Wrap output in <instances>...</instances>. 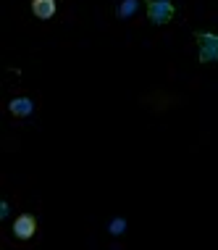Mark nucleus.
Returning a JSON list of instances; mask_svg holds the SVG:
<instances>
[{
    "label": "nucleus",
    "mask_w": 218,
    "mask_h": 250,
    "mask_svg": "<svg viewBox=\"0 0 218 250\" xmlns=\"http://www.w3.org/2000/svg\"><path fill=\"white\" fill-rule=\"evenodd\" d=\"M142 3L147 5V19H150L155 26L168 24V21L174 19V13H176L171 0H142Z\"/></svg>",
    "instance_id": "1"
},
{
    "label": "nucleus",
    "mask_w": 218,
    "mask_h": 250,
    "mask_svg": "<svg viewBox=\"0 0 218 250\" xmlns=\"http://www.w3.org/2000/svg\"><path fill=\"white\" fill-rule=\"evenodd\" d=\"M195 40L200 42V63H216L218 61V35H213V32H197Z\"/></svg>",
    "instance_id": "2"
},
{
    "label": "nucleus",
    "mask_w": 218,
    "mask_h": 250,
    "mask_svg": "<svg viewBox=\"0 0 218 250\" xmlns=\"http://www.w3.org/2000/svg\"><path fill=\"white\" fill-rule=\"evenodd\" d=\"M35 232H37V219L32 213H21L13 221V234H16V240H32Z\"/></svg>",
    "instance_id": "3"
},
{
    "label": "nucleus",
    "mask_w": 218,
    "mask_h": 250,
    "mask_svg": "<svg viewBox=\"0 0 218 250\" xmlns=\"http://www.w3.org/2000/svg\"><path fill=\"white\" fill-rule=\"evenodd\" d=\"M32 13L42 21L53 19L56 16V0H32Z\"/></svg>",
    "instance_id": "4"
},
{
    "label": "nucleus",
    "mask_w": 218,
    "mask_h": 250,
    "mask_svg": "<svg viewBox=\"0 0 218 250\" xmlns=\"http://www.w3.org/2000/svg\"><path fill=\"white\" fill-rule=\"evenodd\" d=\"M8 111L13 113V116L24 119V116H29V113L35 111V103H32L29 98H13L11 103H8Z\"/></svg>",
    "instance_id": "5"
},
{
    "label": "nucleus",
    "mask_w": 218,
    "mask_h": 250,
    "mask_svg": "<svg viewBox=\"0 0 218 250\" xmlns=\"http://www.w3.org/2000/svg\"><path fill=\"white\" fill-rule=\"evenodd\" d=\"M139 8V0H124V3L119 5V11H116V16L119 19H129V16H134Z\"/></svg>",
    "instance_id": "6"
},
{
    "label": "nucleus",
    "mask_w": 218,
    "mask_h": 250,
    "mask_svg": "<svg viewBox=\"0 0 218 250\" xmlns=\"http://www.w3.org/2000/svg\"><path fill=\"white\" fill-rule=\"evenodd\" d=\"M108 232H111L113 237H121V234L126 232V219H121V216H119V219H113L111 224H108Z\"/></svg>",
    "instance_id": "7"
},
{
    "label": "nucleus",
    "mask_w": 218,
    "mask_h": 250,
    "mask_svg": "<svg viewBox=\"0 0 218 250\" xmlns=\"http://www.w3.org/2000/svg\"><path fill=\"white\" fill-rule=\"evenodd\" d=\"M5 216H8V203H0V219H5Z\"/></svg>",
    "instance_id": "8"
}]
</instances>
